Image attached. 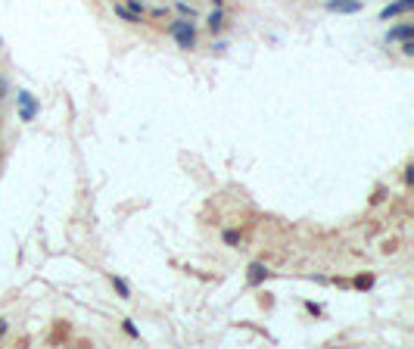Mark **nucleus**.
Masks as SVG:
<instances>
[{
    "label": "nucleus",
    "instance_id": "1",
    "mask_svg": "<svg viewBox=\"0 0 414 349\" xmlns=\"http://www.w3.org/2000/svg\"><path fill=\"white\" fill-rule=\"evenodd\" d=\"M168 35H172L177 41V47H184V50H190L193 44H196V28L190 25V19H177L168 25Z\"/></svg>",
    "mask_w": 414,
    "mask_h": 349
},
{
    "label": "nucleus",
    "instance_id": "2",
    "mask_svg": "<svg viewBox=\"0 0 414 349\" xmlns=\"http://www.w3.org/2000/svg\"><path fill=\"white\" fill-rule=\"evenodd\" d=\"M16 100H19V106H22V113H19V116H22V122H31V118L38 116V109H41V106H38V100H35V93L19 91V93H16Z\"/></svg>",
    "mask_w": 414,
    "mask_h": 349
},
{
    "label": "nucleus",
    "instance_id": "3",
    "mask_svg": "<svg viewBox=\"0 0 414 349\" xmlns=\"http://www.w3.org/2000/svg\"><path fill=\"white\" fill-rule=\"evenodd\" d=\"M327 10H330V13H358L361 10V0H330Z\"/></svg>",
    "mask_w": 414,
    "mask_h": 349
},
{
    "label": "nucleus",
    "instance_id": "4",
    "mask_svg": "<svg viewBox=\"0 0 414 349\" xmlns=\"http://www.w3.org/2000/svg\"><path fill=\"white\" fill-rule=\"evenodd\" d=\"M411 6H414V0H399V3H390V6H383L380 19H392V16H399V13H408Z\"/></svg>",
    "mask_w": 414,
    "mask_h": 349
},
{
    "label": "nucleus",
    "instance_id": "5",
    "mask_svg": "<svg viewBox=\"0 0 414 349\" xmlns=\"http://www.w3.org/2000/svg\"><path fill=\"white\" fill-rule=\"evenodd\" d=\"M246 278H249V284L256 287V284H261V280L268 278V268L261 265V262H252V265H249V275H246Z\"/></svg>",
    "mask_w": 414,
    "mask_h": 349
},
{
    "label": "nucleus",
    "instance_id": "6",
    "mask_svg": "<svg viewBox=\"0 0 414 349\" xmlns=\"http://www.w3.org/2000/svg\"><path fill=\"white\" fill-rule=\"evenodd\" d=\"M408 38H414V25L411 22H405V25L390 31V41H408Z\"/></svg>",
    "mask_w": 414,
    "mask_h": 349
},
{
    "label": "nucleus",
    "instance_id": "7",
    "mask_svg": "<svg viewBox=\"0 0 414 349\" xmlns=\"http://www.w3.org/2000/svg\"><path fill=\"white\" fill-rule=\"evenodd\" d=\"M112 10H115V16H118V19H125L128 25H137V22H140V16H137V13H131L128 6H122V3H115Z\"/></svg>",
    "mask_w": 414,
    "mask_h": 349
},
{
    "label": "nucleus",
    "instance_id": "8",
    "mask_svg": "<svg viewBox=\"0 0 414 349\" xmlns=\"http://www.w3.org/2000/svg\"><path fill=\"white\" fill-rule=\"evenodd\" d=\"M221 25H224V13H221V6H215V13L209 16V28H212V31H218Z\"/></svg>",
    "mask_w": 414,
    "mask_h": 349
},
{
    "label": "nucleus",
    "instance_id": "9",
    "mask_svg": "<svg viewBox=\"0 0 414 349\" xmlns=\"http://www.w3.org/2000/svg\"><path fill=\"white\" fill-rule=\"evenodd\" d=\"M112 287H115V293H118V296H122V300H128V296H131V287H128V284H125V280H122V278H112Z\"/></svg>",
    "mask_w": 414,
    "mask_h": 349
},
{
    "label": "nucleus",
    "instance_id": "10",
    "mask_svg": "<svg viewBox=\"0 0 414 349\" xmlns=\"http://www.w3.org/2000/svg\"><path fill=\"white\" fill-rule=\"evenodd\" d=\"M370 284H374V278H370V275H361V278H355V287H358V290H368Z\"/></svg>",
    "mask_w": 414,
    "mask_h": 349
},
{
    "label": "nucleus",
    "instance_id": "11",
    "mask_svg": "<svg viewBox=\"0 0 414 349\" xmlns=\"http://www.w3.org/2000/svg\"><path fill=\"white\" fill-rule=\"evenodd\" d=\"M224 243L227 246H237V243H240V231H224Z\"/></svg>",
    "mask_w": 414,
    "mask_h": 349
},
{
    "label": "nucleus",
    "instance_id": "12",
    "mask_svg": "<svg viewBox=\"0 0 414 349\" xmlns=\"http://www.w3.org/2000/svg\"><path fill=\"white\" fill-rule=\"evenodd\" d=\"M402 53H405V56H411V53H414V41H411V38H408V41H402Z\"/></svg>",
    "mask_w": 414,
    "mask_h": 349
},
{
    "label": "nucleus",
    "instance_id": "13",
    "mask_svg": "<svg viewBox=\"0 0 414 349\" xmlns=\"http://www.w3.org/2000/svg\"><path fill=\"white\" fill-rule=\"evenodd\" d=\"M128 10L140 16V13H143V3H140V0H128Z\"/></svg>",
    "mask_w": 414,
    "mask_h": 349
},
{
    "label": "nucleus",
    "instance_id": "14",
    "mask_svg": "<svg viewBox=\"0 0 414 349\" xmlns=\"http://www.w3.org/2000/svg\"><path fill=\"white\" fill-rule=\"evenodd\" d=\"M177 10H181L184 16H193V13H196V10H193V6H190V3H184V0H181V3H177Z\"/></svg>",
    "mask_w": 414,
    "mask_h": 349
},
{
    "label": "nucleus",
    "instance_id": "15",
    "mask_svg": "<svg viewBox=\"0 0 414 349\" xmlns=\"http://www.w3.org/2000/svg\"><path fill=\"white\" fill-rule=\"evenodd\" d=\"M122 327H125V334H128V337H137V327H134V325H131V321H125V325H122Z\"/></svg>",
    "mask_w": 414,
    "mask_h": 349
},
{
    "label": "nucleus",
    "instance_id": "16",
    "mask_svg": "<svg viewBox=\"0 0 414 349\" xmlns=\"http://www.w3.org/2000/svg\"><path fill=\"white\" fill-rule=\"evenodd\" d=\"M411 181H414V168L408 165V168H405V184H411Z\"/></svg>",
    "mask_w": 414,
    "mask_h": 349
},
{
    "label": "nucleus",
    "instance_id": "17",
    "mask_svg": "<svg viewBox=\"0 0 414 349\" xmlns=\"http://www.w3.org/2000/svg\"><path fill=\"white\" fill-rule=\"evenodd\" d=\"M6 327H10V325H6V318H0V337L6 334Z\"/></svg>",
    "mask_w": 414,
    "mask_h": 349
},
{
    "label": "nucleus",
    "instance_id": "18",
    "mask_svg": "<svg viewBox=\"0 0 414 349\" xmlns=\"http://www.w3.org/2000/svg\"><path fill=\"white\" fill-rule=\"evenodd\" d=\"M0 47H3V41H0Z\"/></svg>",
    "mask_w": 414,
    "mask_h": 349
}]
</instances>
